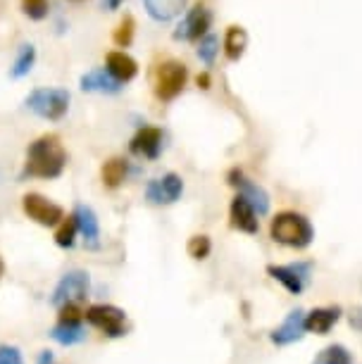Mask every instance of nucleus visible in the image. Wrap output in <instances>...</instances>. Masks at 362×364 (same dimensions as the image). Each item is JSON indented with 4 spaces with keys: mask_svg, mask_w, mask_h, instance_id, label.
<instances>
[{
    "mask_svg": "<svg viewBox=\"0 0 362 364\" xmlns=\"http://www.w3.org/2000/svg\"><path fill=\"white\" fill-rule=\"evenodd\" d=\"M38 364H55V357H53L50 350H43V353L38 355Z\"/></svg>",
    "mask_w": 362,
    "mask_h": 364,
    "instance_id": "obj_35",
    "label": "nucleus"
},
{
    "mask_svg": "<svg viewBox=\"0 0 362 364\" xmlns=\"http://www.w3.org/2000/svg\"><path fill=\"white\" fill-rule=\"evenodd\" d=\"M143 5L155 22H169L186 10V0H143Z\"/></svg>",
    "mask_w": 362,
    "mask_h": 364,
    "instance_id": "obj_19",
    "label": "nucleus"
},
{
    "mask_svg": "<svg viewBox=\"0 0 362 364\" xmlns=\"http://www.w3.org/2000/svg\"><path fill=\"white\" fill-rule=\"evenodd\" d=\"M238 193H241L245 200H248L252 205V210L257 212V215H267L270 212V196H267V191H265L262 186H257V183H252L248 181V178H241L238 181Z\"/></svg>",
    "mask_w": 362,
    "mask_h": 364,
    "instance_id": "obj_21",
    "label": "nucleus"
},
{
    "mask_svg": "<svg viewBox=\"0 0 362 364\" xmlns=\"http://www.w3.org/2000/svg\"><path fill=\"white\" fill-rule=\"evenodd\" d=\"M210 24H213V12L205 5L198 3L193 10L186 15L174 29V41H201L205 33H210Z\"/></svg>",
    "mask_w": 362,
    "mask_h": 364,
    "instance_id": "obj_8",
    "label": "nucleus"
},
{
    "mask_svg": "<svg viewBox=\"0 0 362 364\" xmlns=\"http://www.w3.org/2000/svg\"><path fill=\"white\" fill-rule=\"evenodd\" d=\"M196 84H198V88H203V91H208L210 88V84H213V81H210V74L208 72H201L196 77Z\"/></svg>",
    "mask_w": 362,
    "mask_h": 364,
    "instance_id": "obj_32",
    "label": "nucleus"
},
{
    "mask_svg": "<svg viewBox=\"0 0 362 364\" xmlns=\"http://www.w3.org/2000/svg\"><path fill=\"white\" fill-rule=\"evenodd\" d=\"M351 326L360 328V331H362V307H358V310L351 314Z\"/></svg>",
    "mask_w": 362,
    "mask_h": 364,
    "instance_id": "obj_34",
    "label": "nucleus"
},
{
    "mask_svg": "<svg viewBox=\"0 0 362 364\" xmlns=\"http://www.w3.org/2000/svg\"><path fill=\"white\" fill-rule=\"evenodd\" d=\"M84 317L88 324L105 331L110 338H117V336L124 333L127 314L124 310H119V307H115V305H91L84 312Z\"/></svg>",
    "mask_w": 362,
    "mask_h": 364,
    "instance_id": "obj_7",
    "label": "nucleus"
},
{
    "mask_svg": "<svg viewBox=\"0 0 362 364\" xmlns=\"http://www.w3.org/2000/svg\"><path fill=\"white\" fill-rule=\"evenodd\" d=\"M224 55H227L229 63H238L245 53V46H248V33H245L243 26L231 24L227 31H224Z\"/></svg>",
    "mask_w": 362,
    "mask_h": 364,
    "instance_id": "obj_20",
    "label": "nucleus"
},
{
    "mask_svg": "<svg viewBox=\"0 0 362 364\" xmlns=\"http://www.w3.org/2000/svg\"><path fill=\"white\" fill-rule=\"evenodd\" d=\"M129 176V162L124 157H110L100 167V181L105 188H119Z\"/></svg>",
    "mask_w": 362,
    "mask_h": 364,
    "instance_id": "obj_18",
    "label": "nucleus"
},
{
    "mask_svg": "<svg viewBox=\"0 0 362 364\" xmlns=\"http://www.w3.org/2000/svg\"><path fill=\"white\" fill-rule=\"evenodd\" d=\"M70 102L72 95L67 88H33V91L24 98V105L29 112L46 122H60L65 119L67 112H70Z\"/></svg>",
    "mask_w": 362,
    "mask_h": 364,
    "instance_id": "obj_3",
    "label": "nucleus"
},
{
    "mask_svg": "<svg viewBox=\"0 0 362 364\" xmlns=\"http://www.w3.org/2000/svg\"><path fill=\"white\" fill-rule=\"evenodd\" d=\"M310 269H312L310 262H296V264H289V267L270 264L267 267V274L275 281H279V284H282L289 293L298 295L305 288L307 279H310Z\"/></svg>",
    "mask_w": 362,
    "mask_h": 364,
    "instance_id": "obj_10",
    "label": "nucleus"
},
{
    "mask_svg": "<svg viewBox=\"0 0 362 364\" xmlns=\"http://www.w3.org/2000/svg\"><path fill=\"white\" fill-rule=\"evenodd\" d=\"M217 53H220V38L215 33H205V36L198 41V58L205 65H213Z\"/></svg>",
    "mask_w": 362,
    "mask_h": 364,
    "instance_id": "obj_27",
    "label": "nucleus"
},
{
    "mask_svg": "<svg viewBox=\"0 0 362 364\" xmlns=\"http://www.w3.org/2000/svg\"><path fill=\"white\" fill-rule=\"evenodd\" d=\"M162 141H165V134L158 127H141L139 132L134 134L132 143H129V150L136 157H146V160H158L162 153Z\"/></svg>",
    "mask_w": 362,
    "mask_h": 364,
    "instance_id": "obj_11",
    "label": "nucleus"
},
{
    "mask_svg": "<svg viewBox=\"0 0 362 364\" xmlns=\"http://www.w3.org/2000/svg\"><path fill=\"white\" fill-rule=\"evenodd\" d=\"M74 3H81V0H74Z\"/></svg>",
    "mask_w": 362,
    "mask_h": 364,
    "instance_id": "obj_37",
    "label": "nucleus"
},
{
    "mask_svg": "<svg viewBox=\"0 0 362 364\" xmlns=\"http://www.w3.org/2000/svg\"><path fill=\"white\" fill-rule=\"evenodd\" d=\"M229 219H231V226L243 233H257V229H260V224H257V212L252 210V205L245 200L241 193L229 205Z\"/></svg>",
    "mask_w": 362,
    "mask_h": 364,
    "instance_id": "obj_14",
    "label": "nucleus"
},
{
    "mask_svg": "<svg viewBox=\"0 0 362 364\" xmlns=\"http://www.w3.org/2000/svg\"><path fill=\"white\" fill-rule=\"evenodd\" d=\"M22 3V12L31 22H43L50 12V3L48 0H19Z\"/></svg>",
    "mask_w": 362,
    "mask_h": 364,
    "instance_id": "obj_28",
    "label": "nucleus"
},
{
    "mask_svg": "<svg viewBox=\"0 0 362 364\" xmlns=\"http://www.w3.org/2000/svg\"><path fill=\"white\" fill-rule=\"evenodd\" d=\"M124 3V0H100V5H102V10H107V12H115V10H119V5Z\"/></svg>",
    "mask_w": 362,
    "mask_h": 364,
    "instance_id": "obj_33",
    "label": "nucleus"
},
{
    "mask_svg": "<svg viewBox=\"0 0 362 364\" xmlns=\"http://www.w3.org/2000/svg\"><path fill=\"white\" fill-rule=\"evenodd\" d=\"M3 272H5V264H3V259H0V277H3Z\"/></svg>",
    "mask_w": 362,
    "mask_h": 364,
    "instance_id": "obj_36",
    "label": "nucleus"
},
{
    "mask_svg": "<svg viewBox=\"0 0 362 364\" xmlns=\"http://www.w3.org/2000/svg\"><path fill=\"white\" fill-rule=\"evenodd\" d=\"M33 65H36V48H33V43H22L17 48L15 63H12V67H10V77L12 79L29 77Z\"/></svg>",
    "mask_w": 362,
    "mask_h": 364,
    "instance_id": "obj_22",
    "label": "nucleus"
},
{
    "mask_svg": "<svg viewBox=\"0 0 362 364\" xmlns=\"http://www.w3.org/2000/svg\"><path fill=\"white\" fill-rule=\"evenodd\" d=\"M72 217H74V222H77V229L81 236H84L88 248H93V250L98 248L100 245V224H98L95 212L88 208V205H77Z\"/></svg>",
    "mask_w": 362,
    "mask_h": 364,
    "instance_id": "obj_16",
    "label": "nucleus"
},
{
    "mask_svg": "<svg viewBox=\"0 0 362 364\" xmlns=\"http://www.w3.org/2000/svg\"><path fill=\"white\" fill-rule=\"evenodd\" d=\"M77 222H74V217H65L63 222L58 224V231H55V243L60 248H74V243H77Z\"/></svg>",
    "mask_w": 362,
    "mask_h": 364,
    "instance_id": "obj_24",
    "label": "nucleus"
},
{
    "mask_svg": "<svg viewBox=\"0 0 362 364\" xmlns=\"http://www.w3.org/2000/svg\"><path fill=\"white\" fill-rule=\"evenodd\" d=\"M60 314L58 319L60 321H67V324H77V321H81V317H84V312H81L79 302H67V305L58 307Z\"/></svg>",
    "mask_w": 362,
    "mask_h": 364,
    "instance_id": "obj_30",
    "label": "nucleus"
},
{
    "mask_svg": "<svg viewBox=\"0 0 362 364\" xmlns=\"http://www.w3.org/2000/svg\"><path fill=\"white\" fill-rule=\"evenodd\" d=\"M134 31H136V22L132 15H124L122 22L117 24V29L112 31V41L117 43L119 48H129L134 43Z\"/></svg>",
    "mask_w": 362,
    "mask_h": 364,
    "instance_id": "obj_26",
    "label": "nucleus"
},
{
    "mask_svg": "<svg viewBox=\"0 0 362 364\" xmlns=\"http://www.w3.org/2000/svg\"><path fill=\"white\" fill-rule=\"evenodd\" d=\"M105 70L112 74L119 84H129L139 77V63L127 50H110L105 55Z\"/></svg>",
    "mask_w": 362,
    "mask_h": 364,
    "instance_id": "obj_13",
    "label": "nucleus"
},
{
    "mask_svg": "<svg viewBox=\"0 0 362 364\" xmlns=\"http://www.w3.org/2000/svg\"><path fill=\"white\" fill-rule=\"evenodd\" d=\"M79 86H81V91H86V93H107V95H115V93L122 91V86H124V84H119V81L115 79L112 74L105 70V67H95V70L81 74Z\"/></svg>",
    "mask_w": 362,
    "mask_h": 364,
    "instance_id": "obj_12",
    "label": "nucleus"
},
{
    "mask_svg": "<svg viewBox=\"0 0 362 364\" xmlns=\"http://www.w3.org/2000/svg\"><path fill=\"white\" fill-rule=\"evenodd\" d=\"M303 333H305V314L303 310H293L284 319V324L270 333V338L275 346H291V343L303 338Z\"/></svg>",
    "mask_w": 362,
    "mask_h": 364,
    "instance_id": "obj_15",
    "label": "nucleus"
},
{
    "mask_svg": "<svg viewBox=\"0 0 362 364\" xmlns=\"http://www.w3.org/2000/svg\"><path fill=\"white\" fill-rule=\"evenodd\" d=\"M67 167V150L58 134H43L26 148V162L22 176L29 178H58Z\"/></svg>",
    "mask_w": 362,
    "mask_h": 364,
    "instance_id": "obj_1",
    "label": "nucleus"
},
{
    "mask_svg": "<svg viewBox=\"0 0 362 364\" xmlns=\"http://www.w3.org/2000/svg\"><path fill=\"white\" fill-rule=\"evenodd\" d=\"M53 341H58L60 346H77L86 338V331L84 326H81V321L77 324H67V321H58V326L50 331Z\"/></svg>",
    "mask_w": 362,
    "mask_h": 364,
    "instance_id": "obj_23",
    "label": "nucleus"
},
{
    "mask_svg": "<svg viewBox=\"0 0 362 364\" xmlns=\"http://www.w3.org/2000/svg\"><path fill=\"white\" fill-rule=\"evenodd\" d=\"M0 364H22V353L15 346H0Z\"/></svg>",
    "mask_w": 362,
    "mask_h": 364,
    "instance_id": "obj_31",
    "label": "nucleus"
},
{
    "mask_svg": "<svg viewBox=\"0 0 362 364\" xmlns=\"http://www.w3.org/2000/svg\"><path fill=\"white\" fill-rule=\"evenodd\" d=\"M341 319V307L334 305V307H315L310 314H305V331L310 333H329L331 326L336 324Z\"/></svg>",
    "mask_w": 362,
    "mask_h": 364,
    "instance_id": "obj_17",
    "label": "nucleus"
},
{
    "mask_svg": "<svg viewBox=\"0 0 362 364\" xmlns=\"http://www.w3.org/2000/svg\"><path fill=\"white\" fill-rule=\"evenodd\" d=\"M270 236L279 245H286V248L293 250H305L312 243V238H315V229H312L310 219L305 215L286 210L272 219Z\"/></svg>",
    "mask_w": 362,
    "mask_h": 364,
    "instance_id": "obj_2",
    "label": "nucleus"
},
{
    "mask_svg": "<svg viewBox=\"0 0 362 364\" xmlns=\"http://www.w3.org/2000/svg\"><path fill=\"white\" fill-rule=\"evenodd\" d=\"M312 364H353V357L344 346H329L315 357Z\"/></svg>",
    "mask_w": 362,
    "mask_h": 364,
    "instance_id": "obj_25",
    "label": "nucleus"
},
{
    "mask_svg": "<svg viewBox=\"0 0 362 364\" xmlns=\"http://www.w3.org/2000/svg\"><path fill=\"white\" fill-rule=\"evenodd\" d=\"M22 210L26 217L41 226H58L65 219V210L41 193H26L22 198Z\"/></svg>",
    "mask_w": 362,
    "mask_h": 364,
    "instance_id": "obj_6",
    "label": "nucleus"
},
{
    "mask_svg": "<svg viewBox=\"0 0 362 364\" xmlns=\"http://www.w3.org/2000/svg\"><path fill=\"white\" fill-rule=\"evenodd\" d=\"M213 252V243L205 233H198V236H191L188 240V255L193 259H205Z\"/></svg>",
    "mask_w": 362,
    "mask_h": 364,
    "instance_id": "obj_29",
    "label": "nucleus"
},
{
    "mask_svg": "<svg viewBox=\"0 0 362 364\" xmlns=\"http://www.w3.org/2000/svg\"><path fill=\"white\" fill-rule=\"evenodd\" d=\"M181 193H183V178L179 174H174V171L153 178L146 186V200L150 205H172L179 200Z\"/></svg>",
    "mask_w": 362,
    "mask_h": 364,
    "instance_id": "obj_9",
    "label": "nucleus"
},
{
    "mask_svg": "<svg viewBox=\"0 0 362 364\" xmlns=\"http://www.w3.org/2000/svg\"><path fill=\"white\" fill-rule=\"evenodd\" d=\"M88 291H91V279H88V274L84 269H72L58 281L50 300L55 307H63L67 302H84L88 298Z\"/></svg>",
    "mask_w": 362,
    "mask_h": 364,
    "instance_id": "obj_5",
    "label": "nucleus"
},
{
    "mask_svg": "<svg viewBox=\"0 0 362 364\" xmlns=\"http://www.w3.org/2000/svg\"><path fill=\"white\" fill-rule=\"evenodd\" d=\"M188 81V67L179 60H162L153 70V91L162 102L174 100Z\"/></svg>",
    "mask_w": 362,
    "mask_h": 364,
    "instance_id": "obj_4",
    "label": "nucleus"
}]
</instances>
